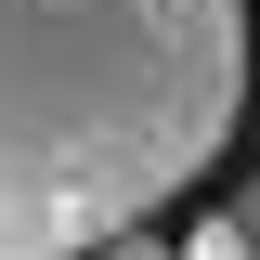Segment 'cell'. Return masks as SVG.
<instances>
[{
    "label": "cell",
    "mask_w": 260,
    "mask_h": 260,
    "mask_svg": "<svg viewBox=\"0 0 260 260\" xmlns=\"http://www.w3.org/2000/svg\"><path fill=\"white\" fill-rule=\"evenodd\" d=\"M247 117V0H0V260H91L221 169Z\"/></svg>",
    "instance_id": "obj_1"
},
{
    "label": "cell",
    "mask_w": 260,
    "mask_h": 260,
    "mask_svg": "<svg viewBox=\"0 0 260 260\" xmlns=\"http://www.w3.org/2000/svg\"><path fill=\"white\" fill-rule=\"evenodd\" d=\"M182 260H260V247H247L234 221H208V234H182Z\"/></svg>",
    "instance_id": "obj_2"
},
{
    "label": "cell",
    "mask_w": 260,
    "mask_h": 260,
    "mask_svg": "<svg viewBox=\"0 0 260 260\" xmlns=\"http://www.w3.org/2000/svg\"><path fill=\"white\" fill-rule=\"evenodd\" d=\"M91 260H182V247H156V234H117V247H91Z\"/></svg>",
    "instance_id": "obj_3"
},
{
    "label": "cell",
    "mask_w": 260,
    "mask_h": 260,
    "mask_svg": "<svg viewBox=\"0 0 260 260\" xmlns=\"http://www.w3.org/2000/svg\"><path fill=\"white\" fill-rule=\"evenodd\" d=\"M221 221H234V234H247V247H260V182H247V195H234V208H221Z\"/></svg>",
    "instance_id": "obj_4"
},
{
    "label": "cell",
    "mask_w": 260,
    "mask_h": 260,
    "mask_svg": "<svg viewBox=\"0 0 260 260\" xmlns=\"http://www.w3.org/2000/svg\"><path fill=\"white\" fill-rule=\"evenodd\" d=\"M247 13H260V0H247Z\"/></svg>",
    "instance_id": "obj_5"
}]
</instances>
